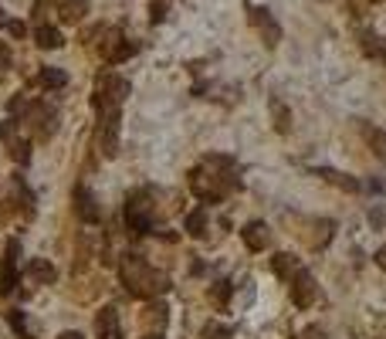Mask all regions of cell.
Returning a JSON list of instances; mask_svg holds the SVG:
<instances>
[{"mask_svg":"<svg viewBox=\"0 0 386 339\" xmlns=\"http://www.w3.org/2000/svg\"><path fill=\"white\" fill-rule=\"evenodd\" d=\"M241 238H244L247 251H264V248L271 245V228L264 221H251V224H244Z\"/></svg>","mask_w":386,"mask_h":339,"instance_id":"cell-13","label":"cell"},{"mask_svg":"<svg viewBox=\"0 0 386 339\" xmlns=\"http://www.w3.org/2000/svg\"><path fill=\"white\" fill-rule=\"evenodd\" d=\"M24 126H28V133H31L38 143H47V139L55 136V129H58V112L47 106V102H28L24 109Z\"/></svg>","mask_w":386,"mask_h":339,"instance_id":"cell-5","label":"cell"},{"mask_svg":"<svg viewBox=\"0 0 386 339\" xmlns=\"http://www.w3.org/2000/svg\"><path fill=\"white\" fill-rule=\"evenodd\" d=\"M11 62H14V58H11V48H7V45H0V75H7V68H11Z\"/></svg>","mask_w":386,"mask_h":339,"instance_id":"cell-29","label":"cell"},{"mask_svg":"<svg viewBox=\"0 0 386 339\" xmlns=\"http://www.w3.org/2000/svg\"><path fill=\"white\" fill-rule=\"evenodd\" d=\"M58 339H85V336H81V333H62Z\"/></svg>","mask_w":386,"mask_h":339,"instance_id":"cell-32","label":"cell"},{"mask_svg":"<svg viewBox=\"0 0 386 339\" xmlns=\"http://www.w3.org/2000/svg\"><path fill=\"white\" fill-rule=\"evenodd\" d=\"M241 187L237 180V163L231 156H203L200 167L190 170V190L200 197L203 204H220L227 194Z\"/></svg>","mask_w":386,"mask_h":339,"instance_id":"cell-1","label":"cell"},{"mask_svg":"<svg viewBox=\"0 0 386 339\" xmlns=\"http://www.w3.org/2000/svg\"><path fill=\"white\" fill-rule=\"evenodd\" d=\"M34 41H38V48H45V51H55V48H62V34L55 31L51 24H38L34 28Z\"/></svg>","mask_w":386,"mask_h":339,"instance_id":"cell-21","label":"cell"},{"mask_svg":"<svg viewBox=\"0 0 386 339\" xmlns=\"http://www.w3.org/2000/svg\"><path fill=\"white\" fill-rule=\"evenodd\" d=\"M17 258H21V241L11 238L4 248V262H0V299H7L17 289Z\"/></svg>","mask_w":386,"mask_h":339,"instance_id":"cell-8","label":"cell"},{"mask_svg":"<svg viewBox=\"0 0 386 339\" xmlns=\"http://www.w3.org/2000/svg\"><path fill=\"white\" fill-rule=\"evenodd\" d=\"M153 217H156V204L149 190H132L125 197L123 207V221H125V231L132 238H142V234L153 231Z\"/></svg>","mask_w":386,"mask_h":339,"instance_id":"cell-3","label":"cell"},{"mask_svg":"<svg viewBox=\"0 0 386 339\" xmlns=\"http://www.w3.org/2000/svg\"><path fill=\"white\" fill-rule=\"evenodd\" d=\"M55 7H58V17L64 24H78L89 14V0H55Z\"/></svg>","mask_w":386,"mask_h":339,"instance_id":"cell-17","label":"cell"},{"mask_svg":"<svg viewBox=\"0 0 386 339\" xmlns=\"http://www.w3.org/2000/svg\"><path fill=\"white\" fill-rule=\"evenodd\" d=\"M28 278H31L34 285H55L58 282V268L47 262V258H34L28 265Z\"/></svg>","mask_w":386,"mask_h":339,"instance_id":"cell-15","label":"cell"},{"mask_svg":"<svg viewBox=\"0 0 386 339\" xmlns=\"http://www.w3.org/2000/svg\"><path fill=\"white\" fill-rule=\"evenodd\" d=\"M119 278H123L125 292L136 299H156L170 289V278L163 272H156L153 265L140 258V255H123L119 258Z\"/></svg>","mask_w":386,"mask_h":339,"instance_id":"cell-2","label":"cell"},{"mask_svg":"<svg viewBox=\"0 0 386 339\" xmlns=\"http://www.w3.org/2000/svg\"><path fill=\"white\" fill-rule=\"evenodd\" d=\"M125 95H129V82L123 75H115V72H102L98 75V89L92 95V106L98 116H112V112H119Z\"/></svg>","mask_w":386,"mask_h":339,"instance_id":"cell-4","label":"cell"},{"mask_svg":"<svg viewBox=\"0 0 386 339\" xmlns=\"http://www.w3.org/2000/svg\"><path fill=\"white\" fill-rule=\"evenodd\" d=\"M203 339H231V329L220 323H207L203 326Z\"/></svg>","mask_w":386,"mask_h":339,"instance_id":"cell-27","label":"cell"},{"mask_svg":"<svg viewBox=\"0 0 386 339\" xmlns=\"http://www.w3.org/2000/svg\"><path fill=\"white\" fill-rule=\"evenodd\" d=\"M0 139H4V146H7V156L14 160L17 167H28L31 163V143L17 133V123L14 119H7V123L0 126Z\"/></svg>","mask_w":386,"mask_h":339,"instance_id":"cell-7","label":"cell"},{"mask_svg":"<svg viewBox=\"0 0 386 339\" xmlns=\"http://www.w3.org/2000/svg\"><path fill=\"white\" fill-rule=\"evenodd\" d=\"M210 299H214L217 309H224L231 302V282H214V289H210Z\"/></svg>","mask_w":386,"mask_h":339,"instance_id":"cell-24","label":"cell"},{"mask_svg":"<svg viewBox=\"0 0 386 339\" xmlns=\"http://www.w3.org/2000/svg\"><path fill=\"white\" fill-rule=\"evenodd\" d=\"M376 265H380V268H383V272H386V245L380 248V251H376Z\"/></svg>","mask_w":386,"mask_h":339,"instance_id":"cell-31","label":"cell"},{"mask_svg":"<svg viewBox=\"0 0 386 339\" xmlns=\"http://www.w3.org/2000/svg\"><path fill=\"white\" fill-rule=\"evenodd\" d=\"M95 336L98 339H123V319L115 306H102L95 312Z\"/></svg>","mask_w":386,"mask_h":339,"instance_id":"cell-10","label":"cell"},{"mask_svg":"<svg viewBox=\"0 0 386 339\" xmlns=\"http://www.w3.org/2000/svg\"><path fill=\"white\" fill-rule=\"evenodd\" d=\"M166 312H170V309L163 306V302H149V306L142 309V326H146V329H156V333H159V329L166 326V319H170Z\"/></svg>","mask_w":386,"mask_h":339,"instance_id":"cell-19","label":"cell"},{"mask_svg":"<svg viewBox=\"0 0 386 339\" xmlns=\"http://www.w3.org/2000/svg\"><path fill=\"white\" fill-rule=\"evenodd\" d=\"M373 4H380V0H373Z\"/></svg>","mask_w":386,"mask_h":339,"instance_id":"cell-34","label":"cell"},{"mask_svg":"<svg viewBox=\"0 0 386 339\" xmlns=\"http://www.w3.org/2000/svg\"><path fill=\"white\" fill-rule=\"evenodd\" d=\"M7 31L14 34V38H24V24H21V21H11V24H7Z\"/></svg>","mask_w":386,"mask_h":339,"instance_id":"cell-30","label":"cell"},{"mask_svg":"<svg viewBox=\"0 0 386 339\" xmlns=\"http://www.w3.org/2000/svg\"><path fill=\"white\" fill-rule=\"evenodd\" d=\"M64 82H68V75H64V68H41L38 72V85L45 89V92H55V89H64Z\"/></svg>","mask_w":386,"mask_h":339,"instance_id":"cell-20","label":"cell"},{"mask_svg":"<svg viewBox=\"0 0 386 339\" xmlns=\"http://www.w3.org/2000/svg\"><path fill=\"white\" fill-rule=\"evenodd\" d=\"M271 116H275V129L278 133H292V112L281 99H271Z\"/></svg>","mask_w":386,"mask_h":339,"instance_id":"cell-22","label":"cell"},{"mask_svg":"<svg viewBox=\"0 0 386 339\" xmlns=\"http://www.w3.org/2000/svg\"><path fill=\"white\" fill-rule=\"evenodd\" d=\"M366 139H370V146L376 150V156H380V160H386V136H383V133L366 126Z\"/></svg>","mask_w":386,"mask_h":339,"instance_id":"cell-26","label":"cell"},{"mask_svg":"<svg viewBox=\"0 0 386 339\" xmlns=\"http://www.w3.org/2000/svg\"><path fill=\"white\" fill-rule=\"evenodd\" d=\"M271 272H275L281 282H292V275L298 272V258L288 255V251H278V255L271 258Z\"/></svg>","mask_w":386,"mask_h":339,"instance_id":"cell-18","label":"cell"},{"mask_svg":"<svg viewBox=\"0 0 386 339\" xmlns=\"http://www.w3.org/2000/svg\"><path fill=\"white\" fill-rule=\"evenodd\" d=\"M315 238H312V248H325L329 245V238H332V231H336V224H332V221H319V224H315Z\"/></svg>","mask_w":386,"mask_h":339,"instance_id":"cell-25","label":"cell"},{"mask_svg":"<svg viewBox=\"0 0 386 339\" xmlns=\"http://www.w3.org/2000/svg\"><path fill=\"white\" fill-rule=\"evenodd\" d=\"M102 55H106V62L119 65V62H125V58L136 55V45L125 41L123 34H108V41H102Z\"/></svg>","mask_w":386,"mask_h":339,"instance_id":"cell-11","label":"cell"},{"mask_svg":"<svg viewBox=\"0 0 386 339\" xmlns=\"http://www.w3.org/2000/svg\"><path fill=\"white\" fill-rule=\"evenodd\" d=\"M315 177H322L325 184L339 187V190H349V194H356V190H359V180H356V177H349V173H339V170H332V167H315Z\"/></svg>","mask_w":386,"mask_h":339,"instance_id":"cell-16","label":"cell"},{"mask_svg":"<svg viewBox=\"0 0 386 339\" xmlns=\"http://www.w3.org/2000/svg\"><path fill=\"white\" fill-rule=\"evenodd\" d=\"M146 339H156V336H146Z\"/></svg>","mask_w":386,"mask_h":339,"instance_id":"cell-33","label":"cell"},{"mask_svg":"<svg viewBox=\"0 0 386 339\" xmlns=\"http://www.w3.org/2000/svg\"><path fill=\"white\" fill-rule=\"evenodd\" d=\"M7 323L17 329V336H24V316H21L17 309H11V312H7Z\"/></svg>","mask_w":386,"mask_h":339,"instance_id":"cell-28","label":"cell"},{"mask_svg":"<svg viewBox=\"0 0 386 339\" xmlns=\"http://www.w3.org/2000/svg\"><path fill=\"white\" fill-rule=\"evenodd\" d=\"M186 234H190V238H203V234H207V211H203V207H197V211L186 214Z\"/></svg>","mask_w":386,"mask_h":339,"instance_id":"cell-23","label":"cell"},{"mask_svg":"<svg viewBox=\"0 0 386 339\" xmlns=\"http://www.w3.org/2000/svg\"><path fill=\"white\" fill-rule=\"evenodd\" d=\"M251 21H254V28L261 31L264 45L275 48L281 41V28L275 24V17H271V11H264V7H258V11H251Z\"/></svg>","mask_w":386,"mask_h":339,"instance_id":"cell-12","label":"cell"},{"mask_svg":"<svg viewBox=\"0 0 386 339\" xmlns=\"http://www.w3.org/2000/svg\"><path fill=\"white\" fill-rule=\"evenodd\" d=\"M315 295H319V285H315L312 272L298 268V272L292 275V302H295L298 309H309L312 302H315Z\"/></svg>","mask_w":386,"mask_h":339,"instance_id":"cell-9","label":"cell"},{"mask_svg":"<svg viewBox=\"0 0 386 339\" xmlns=\"http://www.w3.org/2000/svg\"><path fill=\"white\" fill-rule=\"evenodd\" d=\"M119 123H123V112H112V116H98V129H95V143L106 160L119 153Z\"/></svg>","mask_w":386,"mask_h":339,"instance_id":"cell-6","label":"cell"},{"mask_svg":"<svg viewBox=\"0 0 386 339\" xmlns=\"http://www.w3.org/2000/svg\"><path fill=\"white\" fill-rule=\"evenodd\" d=\"M75 211H78V217L85 221V224H95L98 221V204H95V197L85 190V187H75Z\"/></svg>","mask_w":386,"mask_h":339,"instance_id":"cell-14","label":"cell"}]
</instances>
